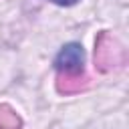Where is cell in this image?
Here are the masks:
<instances>
[{
    "label": "cell",
    "instance_id": "1",
    "mask_svg": "<svg viewBox=\"0 0 129 129\" xmlns=\"http://www.w3.org/2000/svg\"><path fill=\"white\" fill-rule=\"evenodd\" d=\"M123 60H125V54L121 44L109 32H101L95 40V64L101 71H111Z\"/></svg>",
    "mask_w": 129,
    "mask_h": 129
},
{
    "label": "cell",
    "instance_id": "2",
    "mask_svg": "<svg viewBox=\"0 0 129 129\" xmlns=\"http://www.w3.org/2000/svg\"><path fill=\"white\" fill-rule=\"evenodd\" d=\"M54 69L58 73H85V52L77 42L67 44L54 58Z\"/></svg>",
    "mask_w": 129,
    "mask_h": 129
},
{
    "label": "cell",
    "instance_id": "3",
    "mask_svg": "<svg viewBox=\"0 0 129 129\" xmlns=\"http://www.w3.org/2000/svg\"><path fill=\"white\" fill-rule=\"evenodd\" d=\"M87 85H89V79L85 77V73H58L56 77V89L62 95L79 93Z\"/></svg>",
    "mask_w": 129,
    "mask_h": 129
},
{
    "label": "cell",
    "instance_id": "4",
    "mask_svg": "<svg viewBox=\"0 0 129 129\" xmlns=\"http://www.w3.org/2000/svg\"><path fill=\"white\" fill-rule=\"evenodd\" d=\"M22 125L16 111L8 105H0V129H18Z\"/></svg>",
    "mask_w": 129,
    "mask_h": 129
},
{
    "label": "cell",
    "instance_id": "5",
    "mask_svg": "<svg viewBox=\"0 0 129 129\" xmlns=\"http://www.w3.org/2000/svg\"><path fill=\"white\" fill-rule=\"evenodd\" d=\"M54 4H60V6H71V4H77L79 0H50Z\"/></svg>",
    "mask_w": 129,
    "mask_h": 129
}]
</instances>
